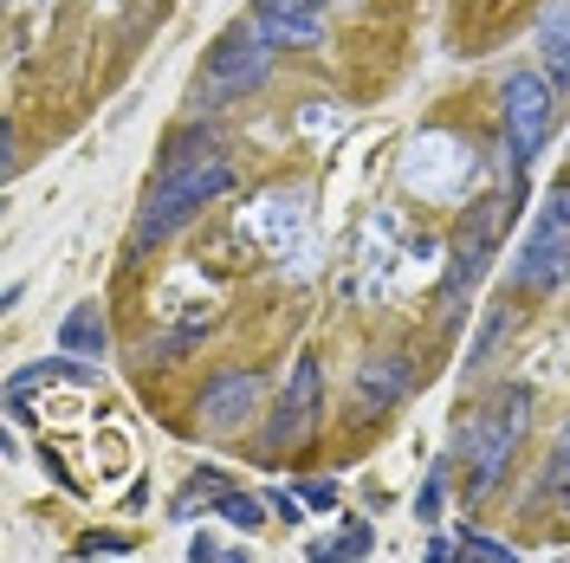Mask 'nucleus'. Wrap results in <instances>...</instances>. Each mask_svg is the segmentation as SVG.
<instances>
[{
	"label": "nucleus",
	"mask_w": 570,
	"mask_h": 563,
	"mask_svg": "<svg viewBox=\"0 0 570 563\" xmlns=\"http://www.w3.org/2000/svg\"><path fill=\"white\" fill-rule=\"evenodd\" d=\"M227 188H234V169H227L220 156L163 169V181L149 188V201H142V214H137V247H163L176 227H188V220L208 208V201H220Z\"/></svg>",
	"instance_id": "1"
},
{
	"label": "nucleus",
	"mask_w": 570,
	"mask_h": 563,
	"mask_svg": "<svg viewBox=\"0 0 570 563\" xmlns=\"http://www.w3.org/2000/svg\"><path fill=\"white\" fill-rule=\"evenodd\" d=\"M525 408H532V395L525 388H512V395H499L487 415H473L461 427V454H466V505L473 498L493 493V480L505 473V460L519 447V434H525Z\"/></svg>",
	"instance_id": "2"
},
{
	"label": "nucleus",
	"mask_w": 570,
	"mask_h": 563,
	"mask_svg": "<svg viewBox=\"0 0 570 563\" xmlns=\"http://www.w3.org/2000/svg\"><path fill=\"white\" fill-rule=\"evenodd\" d=\"M499 130H505V156H512V169H525L538 149L551 142L558 130V85L544 78V71H512L505 85H499Z\"/></svg>",
	"instance_id": "3"
},
{
	"label": "nucleus",
	"mask_w": 570,
	"mask_h": 563,
	"mask_svg": "<svg viewBox=\"0 0 570 563\" xmlns=\"http://www.w3.org/2000/svg\"><path fill=\"white\" fill-rule=\"evenodd\" d=\"M266 52H273V46L253 33V27H247V39H240V33L220 39V46L208 52V71H202V105H220V98H247L253 85L266 78V66H273Z\"/></svg>",
	"instance_id": "4"
},
{
	"label": "nucleus",
	"mask_w": 570,
	"mask_h": 563,
	"mask_svg": "<svg viewBox=\"0 0 570 563\" xmlns=\"http://www.w3.org/2000/svg\"><path fill=\"white\" fill-rule=\"evenodd\" d=\"M259 395H266V376L259 369H220L202 388V402H195V422H202V434H234V427L253 422Z\"/></svg>",
	"instance_id": "5"
},
{
	"label": "nucleus",
	"mask_w": 570,
	"mask_h": 563,
	"mask_svg": "<svg viewBox=\"0 0 570 563\" xmlns=\"http://www.w3.org/2000/svg\"><path fill=\"white\" fill-rule=\"evenodd\" d=\"M570 279V227H538L532 240L519 247V259H512V285L519 292H558V285Z\"/></svg>",
	"instance_id": "6"
},
{
	"label": "nucleus",
	"mask_w": 570,
	"mask_h": 563,
	"mask_svg": "<svg viewBox=\"0 0 570 563\" xmlns=\"http://www.w3.org/2000/svg\"><path fill=\"white\" fill-rule=\"evenodd\" d=\"M499 234H505V201H480V208L461 220V234H454V266H448V285H473L480 279V266L493 259Z\"/></svg>",
	"instance_id": "7"
},
{
	"label": "nucleus",
	"mask_w": 570,
	"mask_h": 563,
	"mask_svg": "<svg viewBox=\"0 0 570 563\" xmlns=\"http://www.w3.org/2000/svg\"><path fill=\"white\" fill-rule=\"evenodd\" d=\"M318 363L312 356H298L292 363V376H285V395L279 408H273V422H266V447H292L305 427H312V415H318Z\"/></svg>",
	"instance_id": "8"
},
{
	"label": "nucleus",
	"mask_w": 570,
	"mask_h": 563,
	"mask_svg": "<svg viewBox=\"0 0 570 563\" xmlns=\"http://www.w3.org/2000/svg\"><path fill=\"white\" fill-rule=\"evenodd\" d=\"M409 356H395V350H376V356H363L356 363V408L363 415H390L395 402L409 395Z\"/></svg>",
	"instance_id": "9"
},
{
	"label": "nucleus",
	"mask_w": 570,
	"mask_h": 563,
	"mask_svg": "<svg viewBox=\"0 0 570 563\" xmlns=\"http://www.w3.org/2000/svg\"><path fill=\"white\" fill-rule=\"evenodd\" d=\"M253 33L273 52H312L324 39V13H253Z\"/></svg>",
	"instance_id": "10"
},
{
	"label": "nucleus",
	"mask_w": 570,
	"mask_h": 563,
	"mask_svg": "<svg viewBox=\"0 0 570 563\" xmlns=\"http://www.w3.org/2000/svg\"><path fill=\"white\" fill-rule=\"evenodd\" d=\"M39 383H78V388H91V383H98V369H91V363H71V356H52V363H33V369H13L7 395H13V402H27Z\"/></svg>",
	"instance_id": "11"
},
{
	"label": "nucleus",
	"mask_w": 570,
	"mask_h": 563,
	"mask_svg": "<svg viewBox=\"0 0 570 563\" xmlns=\"http://www.w3.org/2000/svg\"><path fill=\"white\" fill-rule=\"evenodd\" d=\"M59 344H66V356H105V344H110L105 312L98 305H71L66 324H59Z\"/></svg>",
	"instance_id": "12"
},
{
	"label": "nucleus",
	"mask_w": 570,
	"mask_h": 563,
	"mask_svg": "<svg viewBox=\"0 0 570 563\" xmlns=\"http://www.w3.org/2000/svg\"><path fill=\"white\" fill-rule=\"evenodd\" d=\"M370 551H376V531L363 525V518H351L337 537H318V544L305 551V563H363Z\"/></svg>",
	"instance_id": "13"
},
{
	"label": "nucleus",
	"mask_w": 570,
	"mask_h": 563,
	"mask_svg": "<svg viewBox=\"0 0 570 563\" xmlns=\"http://www.w3.org/2000/svg\"><path fill=\"white\" fill-rule=\"evenodd\" d=\"M214 518H227L234 531H259L266 525V505H259L253 493H220L214 498Z\"/></svg>",
	"instance_id": "14"
},
{
	"label": "nucleus",
	"mask_w": 570,
	"mask_h": 563,
	"mask_svg": "<svg viewBox=\"0 0 570 563\" xmlns=\"http://www.w3.org/2000/svg\"><path fill=\"white\" fill-rule=\"evenodd\" d=\"M461 563H519V551L487 537V531H461Z\"/></svg>",
	"instance_id": "15"
},
{
	"label": "nucleus",
	"mask_w": 570,
	"mask_h": 563,
	"mask_svg": "<svg viewBox=\"0 0 570 563\" xmlns=\"http://www.w3.org/2000/svg\"><path fill=\"white\" fill-rule=\"evenodd\" d=\"M544 78L570 91V33H558V27H544Z\"/></svg>",
	"instance_id": "16"
},
{
	"label": "nucleus",
	"mask_w": 570,
	"mask_h": 563,
	"mask_svg": "<svg viewBox=\"0 0 570 563\" xmlns=\"http://www.w3.org/2000/svg\"><path fill=\"white\" fill-rule=\"evenodd\" d=\"M441 493H448V466H434V473H428L422 498H415V518H441Z\"/></svg>",
	"instance_id": "17"
},
{
	"label": "nucleus",
	"mask_w": 570,
	"mask_h": 563,
	"mask_svg": "<svg viewBox=\"0 0 570 563\" xmlns=\"http://www.w3.org/2000/svg\"><path fill=\"white\" fill-rule=\"evenodd\" d=\"M331 0H253V13H324Z\"/></svg>",
	"instance_id": "18"
},
{
	"label": "nucleus",
	"mask_w": 570,
	"mask_h": 563,
	"mask_svg": "<svg viewBox=\"0 0 570 563\" xmlns=\"http://www.w3.org/2000/svg\"><path fill=\"white\" fill-rule=\"evenodd\" d=\"M298 498H305L312 512H331V505H337V486H331V480H305V486H298Z\"/></svg>",
	"instance_id": "19"
},
{
	"label": "nucleus",
	"mask_w": 570,
	"mask_h": 563,
	"mask_svg": "<svg viewBox=\"0 0 570 563\" xmlns=\"http://www.w3.org/2000/svg\"><path fill=\"white\" fill-rule=\"evenodd\" d=\"M544 220H551V227H570V176L551 188V208H544Z\"/></svg>",
	"instance_id": "20"
},
{
	"label": "nucleus",
	"mask_w": 570,
	"mask_h": 563,
	"mask_svg": "<svg viewBox=\"0 0 570 563\" xmlns=\"http://www.w3.org/2000/svg\"><path fill=\"white\" fill-rule=\"evenodd\" d=\"M454 557H461V537H434L422 563H454Z\"/></svg>",
	"instance_id": "21"
},
{
	"label": "nucleus",
	"mask_w": 570,
	"mask_h": 563,
	"mask_svg": "<svg viewBox=\"0 0 570 563\" xmlns=\"http://www.w3.org/2000/svg\"><path fill=\"white\" fill-rule=\"evenodd\" d=\"M298 505H305L298 493H273V512H279L285 525H305V518H298Z\"/></svg>",
	"instance_id": "22"
},
{
	"label": "nucleus",
	"mask_w": 570,
	"mask_h": 563,
	"mask_svg": "<svg viewBox=\"0 0 570 563\" xmlns=\"http://www.w3.org/2000/svg\"><path fill=\"white\" fill-rule=\"evenodd\" d=\"M214 557H220V551H214V537H208V531H202V537L188 544V563H214Z\"/></svg>",
	"instance_id": "23"
},
{
	"label": "nucleus",
	"mask_w": 570,
	"mask_h": 563,
	"mask_svg": "<svg viewBox=\"0 0 570 563\" xmlns=\"http://www.w3.org/2000/svg\"><path fill=\"white\" fill-rule=\"evenodd\" d=\"M220 563H253V557H247V551H227V557H220Z\"/></svg>",
	"instance_id": "24"
}]
</instances>
